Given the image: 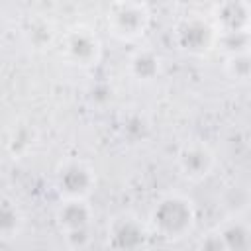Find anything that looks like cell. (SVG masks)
Instances as JSON below:
<instances>
[{
    "instance_id": "1",
    "label": "cell",
    "mask_w": 251,
    "mask_h": 251,
    "mask_svg": "<svg viewBox=\"0 0 251 251\" xmlns=\"http://www.w3.org/2000/svg\"><path fill=\"white\" fill-rule=\"evenodd\" d=\"M192 218L194 214H192L190 202L176 196L163 200L153 214V222L157 229L167 237H180L186 229H190Z\"/></svg>"
},
{
    "instance_id": "2",
    "label": "cell",
    "mask_w": 251,
    "mask_h": 251,
    "mask_svg": "<svg viewBox=\"0 0 251 251\" xmlns=\"http://www.w3.org/2000/svg\"><path fill=\"white\" fill-rule=\"evenodd\" d=\"M120 12H116L112 16V25L116 29V33L120 35H137L143 27H145V12L141 6H135V4H122L118 6Z\"/></svg>"
},
{
    "instance_id": "3",
    "label": "cell",
    "mask_w": 251,
    "mask_h": 251,
    "mask_svg": "<svg viewBox=\"0 0 251 251\" xmlns=\"http://www.w3.org/2000/svg\"><path fill=\"white\" fill-rule=\"evenodd\" d=\"M112 241L122 251H133L143 243V229L133 218H122L112 229Z\"/></svg>"
},
{
    "instance_id": "4",
    "label": "cell",
    "mask_w": 251,
    "mask_h": 251,
    "mask_svg": "<svg viewBox=\"0 0 251 251\" xmlns=\"http://www.w3.org/2000/svg\"><path fill=\"white\" fill-rule=\"evenodd\" d=\"M67 53L73 57V61L80 63V65H90L92 59H96L98 55V41L88 35L86 31L78 29L75 33H71L69 41H67Z\"/></svg>"
},
{
    "instance_id": "5",
    "label": "cell",
    "mask_w": 251,
    "mask_h": 251,
    "mask_svg": "<svg viewBox=\"0 0 251 251\" xmlns=\"http://www.w3.org/2000/svg\"><path fill=\"white\" fill-rule=\"evenodd\" d=\"M180 167L186 175L190 176H204L210 171L212 165V155L206 147L200 145H192V147H184L182 153L178 155Z\"/></svg>"
},
{
    "instance_id": "6",
    "label": "cell",
    "mask_w": 251,
    "mask_h": 251,
    "mask_svg": "<svg viewBox=\"0 0 251 251\" xmlns=\"http://www.w3.org/2000/svg\"><path fill=\"white\" fill-rule=\"evenodd\" d=\"M92 184V176H90V171H86L84 167L80 165H73L69 169H65V173H61V186L73 194V196H82L86 194Z\"/></svg>"
},
{
    "instance_id": "7",
    "label": "cell",
    "mask_w": 251,
    "mask_h": 251,
    "mask_svg": "<svg viewBox=\"0 0 251 251\" xmlns=\"http://www.w3.org/2000/svg\"><path fill=\"white\" fill-rule=\"evenodd\" d=\"M61 222H63V226L65 227H69L71 229V233L73 235H76V233H84V227H86V224H88V210H86V206L82 204V202H69L63 210H61Z\"/></svg>"
},
{
    "instance_id": "8",
    "label": "cell",
    "mask_w": 251,
    "mask_h": 251,
    "mask_svg": "<svg viewBox=\"0 0 251 251\" xmlns=\"http://www.w3.org/2000/svg\"><path fill=\"white\" fill-rule=\"evenodd\" d=\"M247 235H249V233H247L241 226H231V227H227V229L222 231V237H224V241H226V245H227V251L245 249L247 243H249V237H247Z\"/></svg>"
},
{
    "instance_id": "9",
    "label": "cell",
    "mask_w": 251,
    "mask_h": 251,
    "mask_svg": "<svg viewBox=\"0 0 251 251\" xmlns=\"http://www.w3.org/2000/svg\"><path fill=\"white\" fill-rule=\"evenodd\" d=\"M133 71L137 73V76H143V78H149L157 73V67H159V61L151 55V53H139L135 59H133Z\"/></svg>"
},
{
    "instance_id": "10",
    "label": "cell",
    "mask_w": 251,
    "mask_h": 251,
    "mask_svg": "<svg viewBox=\"0 0 251 251\" xmlns=\"http://www.w3.org/2000/svg\"><path fill=\"white\" fill-rule=\"evenodd\" d=\"M200 251H227V245L222 233H212L200 243Z\"/></svg>"
}]
</instances>
